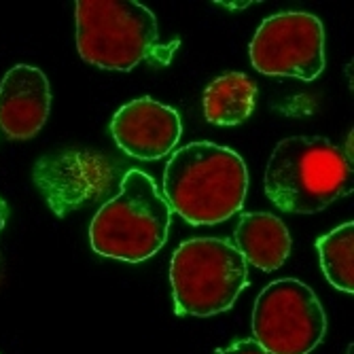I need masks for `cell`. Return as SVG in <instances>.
I'll return each instance as SVG.
<instances>
[{"label": "cell", "mask_w": 354, "mask_h": 354, "mask_svg": "<svg viewBox=\"0 0 354 354\" xmlns=\"http://www.w3.org/2000/svg\"><path fill=\"white\" fill-rule=\"evenodd\" d=\"M7 214H9V208H7L5 200H3V198H0V234H3V230H5V225H7Z\"/></svg>", "instance_id": "cell-14"}, {"label": "cell", "mask_w": 354, "mask_h": 354, "mask_svg": "<svg viewBox=\"0 0 354 354\" xmlns=\"http://www.w3.org/2000/svg\"><path fill=\"white\" fill-rule=\"evenodd\" d=\"M172 208L142 170L125 172L119 193L89 225L91 248L100 257L127 263L147 261L168 240Z\"/></svg>", "instance_id": "cell-3"}, {"label": "cell", "mask_w": 354, "mask_h": 354, "mask_svg": "<svg viewBox=\"0 0 354 354\" xmlns=\"http://www.w3.org/2000/svg\"><path fill=\"white\" fill-rule=\"evenodd\" d=\"M254 71L314 81L325 71V28L316 15L284 11L268 17L248 47Z\"/></svg>", "instance_id": "cell-7"}, {"label": "cell", "mask_w": 354, "mask_h": 354, "mask_svg": "<svg viewBox=\"0 0 354 354\" xmlns=\"http://www.w3.org/2000/svg\"><path fill=\"white\" fill-rule=\"evenodd\" d=\"M204 117L214 125L244 123L257 102V83L244 73H225L204 89Z\"/></svg>", "instance_id": "cell-11"}, {"label": "cell", "mask_w": 354, "mask_h": 354, "mask_svg": "<svg viewBox=\"0 0 354 354\" xmlns=\"http://www.w3.org/2000/svg\"><path fill=\"white\" fill-rule=\"evenodd\" d=\"M352 352H354V346L350 344V348H348V354H352Z\"/></svg>", "instance_id": "cell-15"}, {"label": "cell", "mask_w": 354, "mask_h": 354, "mask_svg": "<svg viewBox=\"0 0 354 354\" xmlns=\"http://www.w3.org/2000/svg\"><path fill=\"white\" fill-rule=\"evenodd\" d=\"M348 155L320 136H288L266 166V196L284 212L314 214L352 189Z\"/></svg>", "instance_id": "cell-2"}, {"label": "cell", "mask_w": 354, "mask_h": 354, "mask_svg": "<svg viewBox=\"0 0 354 354\" xmlns=\"http://www.w3.org/2000/svg\"><path fill=\"white\" fill-rule=\"evenodd\" d=\"M216 354H268L254 339H238L227 348H218Z\"/></svg>", "instance_id": "cell-13"}, {"label": "cell", "mask_w": 354, "mask_h": 354, "mask_svg": "<svg viewBox=\"0 0 354 354\" xmlns=\"http://www.w3.org/2000/svg\"><path fill=\"white\" fill-rule=\"evenodd\" d=\"M252 333L268 354H310L327 333V316L308 284L282 278L257 297Z\"/></svg>", "instance_id": "cell-6"}, {"label": "cell", "mask_w": 354, "mask_h": 354, "mask_svg": "<svg viewBox=\"0 0 354 354\" xmlns=\"http://www.w3.org/2000/svg\"><path fill=\"white\" fill-rule=\"evenodd\" d=\"M248 191L244 159L214 142L180 147L164 170V198L189 225H218L240 212Z\"/></svg>", "instance_id": "cell-1"}, {"label": "cell", "mask_w": 354, "mask_h": 354, "mask_svg": "<svg viewBox=\"0 0 354 354\" xmlns=\"http://www.w3.org/2000/svg\"><path fill=\"white\" fill-rule=\"evenodd\" d=\"M79 55L102 71L130 73L157 41V19L134 0H81L75 9Z\"/></svg>", "instance_id": "cell-5"}, {"label": "cell", "mask_w": 354, "mask_h": 354, "mask_svg": "<svg viewBox=\"0 0 354 354\" xmlns=\"http://www.w3.org/2000/svg\"><path fill=\"white\" fill-rule=\"evenodd\" d=\"M51 89L43 71L19 64L0 83V130L13 140L35 138L47 123Z\"/></svg>", "instance_id": "cell-9"}, {"label": "cell", "mask_w": 354, "mask_h": 354, "mask_svg": "<svg viewBox=\"0 0 354 354\" xmlns=\"http://www.w3.org/2000/svg\"><path fill=\"white\" fill-rule=\"evenodd\" d=\"M325 278L342 293H354V223H344L316 240Z\"/></svg>", "instance_id": "cell-12"}, {"label": "cell", "mask_w": 354, "mask_h": 354, "mask_svg": "<svg viewBox=\"0 0 354 354\" xmlns=\"http://www.w3.org/2000/svg\"><path fill=\"white\" fill-rule=\"evenodd\" d=\"M111 134L123 153L142 162H155L176 147L183 123L172 106L153 98H138L113 115Z\"/></svg>", "instance_id": "cell-8"}, {"label": "cell", "mask_w": 354, "mask_h": 354, "mask_svg": "<svg viewBox=\"0 0 354 354\" xmlns=\"http://www.w3.org/2000/svg\"><path fill=\"white\" fill-rule=\"evenodd\" d=\"M170 284L178 316H214L248 286V263L227 240L193 238L172 254Z\"/></svg>", "instance_id": "cell-4"}, {"label": "cell", "mask_w": 354, "mask_h": 354, "mask_svg": "<svg viewBox=\"0 0 354 354\" xmlns=\"http://www.w3.org/2000/svg\"><path fill=\"white\" fill-rule=\"evenodd\" d=\"M236 250L257 270L274 272L291 254V234L286 225L270 212H246L236 227Z\"/></svg>", "instance_id": "cell-10"}]
</instances>
